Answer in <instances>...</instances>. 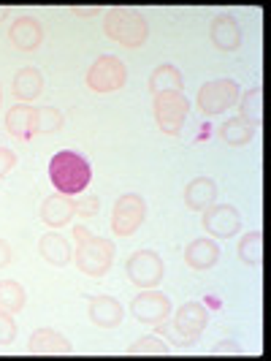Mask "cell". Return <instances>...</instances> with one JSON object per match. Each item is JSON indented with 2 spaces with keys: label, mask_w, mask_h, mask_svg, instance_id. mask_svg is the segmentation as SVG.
I'll return each mask as SVG.
<instances>
[{
  "label": "cell",
  "mask_w": 271,
  "mask_h": 361,
  "mask_svg": "<svg viewBox=\"0 0 271 361\" xmlns=\"http://www.w3.org/2000/svg\"><path fill=\"white\" fill-rule=\"evenodd\" d=\"M49 180L57 193L76 196V193L87 190V185L92 182V166L82 152L60 149L49 161Z\"/></svg>",
  "instance_id": "obj_1"
},
{
  "label": "cell",
  "mask_w": 271,
  "mask_h": 361,
  "mask_svg": "<svg viewBox=\"0 0 271 361\" xmlns=\"http://www.w3.org/2000/svg\"><path fill=\"white\" fill-rule=\"evenodd\" d=\"M73 236H76V267L87 277H103L114 264V253H117L114 242L90 234L84 226H76Z\"/></svg>",
  "instance_id": "obj_2"
},
{
  "label": "cell",
  "mask_w": 271,
  "mask_h": 361,
  "mask_svg": "<svg viewBox=\"0 0 271 361\" xmlns=\"http://www.w3.org/2000/svg\"><path fill=\"white\" fill-rule=\"evenodd\" d=\"M206 324H209V310L203 307L201 302H184L174 312V318L160 326V334H165L168 343L177 345V348H190V345H196L201 340Z\"/></svg>",
  "instance_id": "obj_3"
},
{
  "label": "cell",
  "mask_w": 271,
  "mask_h": 361,
  "mask_svg": "<svg viewBox=\"0 0 271 361\" xmlns=\"http://www.w3.org/2000/svg\"><path fill=\"white\" fill-rule=\"evenodd\" d=\"M103 30L111 41L122 44L127 49H139L149 38V22L141 11L117 6V8H108L106 19H103Z\"/></svg>",
  "instance_id": "obj_4"
},
{
  "label": "cell",
  "mask_w": 271,
  "mask_h": 361,
  "mask_svg": "<svg viewBox=\"0 0 271 361\" xmlns=\"http://www.w3.org/2000/svg\"><path fill=\"white\" fill-rule=\"evenodd\" d=\"M127 82V68L125 63L114 54H101L95 57V63L87 71V87L98 95H108V92L122 90Z\"/></svg>",
  "instance_id": "obj_5"
},
{
  "label": "cell",
  "mask_w": 271,
  "mask_h": 361,
  "mask_svg": "<svg viewBox=\"0 0 271 361\" xmlns=\"http://www.w3.org/2000/svg\"><path fill=\"white\" fill-rule=\"evenodd\" d=\"M152 106H155V120L163 133L179 136L182 126L187 120V111H190V101L182 92H160V95H155Z\"/></svg>",
  "instance_id": "obj_6"
},
{
  "label": "cell",
  "mask_w": 271,
  "mask_h": 361,
  "mask_svg": "<svg viewBox=\"0 0 271 361\" xmlns=\"http://www.w3.org/2000/svg\"><path fill=\"white\" fill-rule=\"evenodd\" d=\"M127 269V277H130V283L136 286V288H158L163 280V258L155 250H136V253L127 258L125 264Z\"/></svg>",
  "instance_id": "obj_7"
},
{
  "label": "cell",
  "mask_w": 271,
  "mask_h": 361,
  "mask_svg": "<svg viewBox=\"0 0 271 361\" xmlns=\"http://www.w3.org/2000/svg\"><path fill=\"white\" fill-rule=\"evenodd\" d=\"M239 101V82L234 79H212L198 90V109L206 117H217Z\"/></svg>",
  "instance_id": "obj_8"
},
{
  "label": "cell",
  "mask_w": 271,
  "mask_h": 361,
  "mask_svg": "<svg viewBox=\"0 0 271 361\" xmlns=\"http://www.w3.org/2000/svg\"><path fill=\"white\" fill-rule=\"evenodd\" d=\"M146 217V204L139 193H125L120 196L111 212V231L117 236H130L141 228Z\"/></svg>",
  "instance_id": "obj_9"
},
{
  "label": "cell",
  "mask_w": 271,
  "mask_h": 361,
  "mask_svg": "<svg viewBox=\"0 0 271 361\" xmlns=\"http://www.w3.org/2000/svg\"><path fill=\"white\" fill-rule=\"evenodd\" d=\"M171 312H174L171 299L155 288H144L133 302H130V315H133L136 321L149 324V326H158L160 321H165Z\"/></svg>",
  "instance_id": "obj_10"
},
{
  "label": "cell",
  "mask_w": 271,
  "mask_h": 361,
  "mask_svg": "<svg viewBox=\"0 0 271 361\" xmlns=\"http://www.w3.org/2000/svg\"><path fill=\"white\" fill-rule=\"evenodd\" d=\"M201 223L217 239H231V236H236L239 226H241V215H239V209L231 207V204H212V207L203 209Z\"/></svg>",
  "instance_id": "obj_11"
},
{
  "label": "cell",
  "mask_w": 271,
  "mask_h": 361,
  "mask_svg": "<svg viewBox=\"0 0 271 361\" xmlns=\"http://www.w3.org/2000/svg\"><path fill=\"white\" fill-rule=\"evenodd\" d=\"M209 38H212V44H215L220 52H236L241 47L244 33H241V25L236 22V17L220 14L209 25Z\"/></svg>",
  "instance_id": "obj_12"
},
{
  "label": "cell",
  "mask_w": 271,
  "mask_h": 361,
  "mask_svg": "<svg viewBox=\"0 0 271 361\" xmlns=\"http://www.w3.org/2000/svg\"><path fill=\"white\" fill-rule=\"evenodd\" d=\"M6 130L22 142H30L38 133V109L30 104H17L6 114Z\"/></svg>",
  "instance_id": "obj_13"
},
{
  "label": "cell",
  "mask_w": 271,
  "mask_h": 361,
  "mask_svg": "<svg viewBox=\"0 0 271 361\" xmlns=\"http://www.w3.org/2000/svg\"><path fill=\"white\" fill-rule=\"evenodd\" d=\"M11 44L17 47L19 52H36L38 47L44 44V25L36 17H19L11 30H8Z\"/></svg>",
  "instance_id": "obj_14"
},
{
  "label": "cell",
  "mask_w": 271,
  "mask_h": 361,
  "mask_svg": "<svg viewBox=\"0 0 271 361\" xmlns=\"http://www.w3.org/2000/svg\"><path fill=\"white\" fill-rule=\"evenodd\" d=\"M27 350L36 356H57V353H71L73 345L57 329H36L30 343H27Z\"/></svg>",
  "instance_id": "obj_15"
},
{
  "label": "cell",
  "mask_w": 271,
  "mask_h": 361,
  "mask_svg": "<svg viewBox=\"0 0 271 361\" xmlns=\"http://www.w3.org/2000/svg\"><path fill=\"white\" fill-rule=\"evenodd\" d=\"M73 215H76V201H71V196H65V193H52L41 204V220L52 228L68 226Z\"/></svg>",
  "instance_id": "obj_16"
},
{
  "label": "cell",
  "mask_w": 271,
  "mask_h": 361,
  "mask_svg": "<svg viewBox=\"0 0 271 361\" xmlns=\"http://www.w3.org/2000/svg\"><path fill=\"white\" fill-rule=\"evenodd\" d=\"M87 315H90V321L95 326H101V329H114V326L122 324L125 310L120 305V299H114V296H95V299H90Z\"/></svg>",
  "instance_id": "obj_17"
},
{
  "label": "cell",
  "mask_w": 271,
  "mask_h": 361,
  "mask_svg": "<svg viewBox=\"0 0 271 361\" xmlns=\"http://www.w3.org/2000/svg\"><path fill=\"white\" fill-rule=\"evenodd\" d=\"M38 253L46 264H52L57 269L68 267V261L73 258L71 242L63 234H57V231H49V234H44L38 239Z\"/></svg>",
  "instance_id": "obj_18"
},
{
  "label": "cell",
  "mask_w": 271,
  "mask_h": 361,
  "mask_svg": "<svg viewBox=\"0 0 271 361\" xmlns=\"http://www.w3.org/2000/svg\"><path fill=\"white\" fill-rule=\"evenodd\" d=\"M217 201V182L209 177H196L193 182H187L184 188V207L193 212H203L206 207H212Z\"/></svg>",
  "instance_id": "obj_19"
},
{
  "label": "cell",
  "mask_w": 271,
  "mask_h": 361,
  "mask_svg": "<svg viewBox=\"0 0 271 361\" xmlns=\"http://www.w3.org/2000/svg\"><path fill=\"white\" fill-rule=\"evenodd\" d=\"M184 261L187 267L196 271L212 269L217 261H220V247L212 239H193L187 247H184Z\"/></svg>",
  "instance_id": "obj_20"
},
{
  "label": "cell",
  "mask_w": 271,
  "mask_h": 361,
  "mask_svg": "<svg viewBox=\"0 0 271 361\" xmlns=\"http://www.w3.org/2000/svg\"><path fill=\"white\" fill-rule=\"evenodd\" d=\"M184 87V79H182V71L174 66V63H163L158 66L152 76H149V92L152 95H160V92H182Z\"/></svg>",
  "instance_id": "obj_21"
},
{
  "label": "cell",
  "mask_w": 271,
  "mask_h": 361,
  "mask_svg": "<svg viewBox=\"0 0 271 361\" xmlns=\"http://www.w3.org/2000/svg\"><path fill=\"white\" fill-rule=\"evenodd\" d=\"M44 90V76L38 68L27 66V68H19L14 76V95L19 98V104H27V101H36Z\"/></svg>",
  "instance_id": "obj_22"
},
{
  "label": "cell",
  "mask_w": 271,
  "mask_h": 361,
  "mask_svg": "<svg viewBox=\"0 0 271 361\" xmlns=\"http://www.w3.org/2000/svg\"><path fill=\"white\" fill-rule=\"evenodd\" d=\"M255 130L258 128L253 123H247L244 117H231V120H225L220 126V139L231 147H244L255 139Z\"/></svg>",
  "instance_id": "obj_23"
},
{
  "label": "cell",
  "mask_w": 271,
  "mask_h": 361,
  "mask_svg": "<svg viewBox=\"0 0 271 361\" xmlns=\"http://www.w3.org/2000/svg\"><path fill=\"white\" fill-rule=\"evenodd\" d=\"M236 255L247 267H260V261H263V234L260 231H250V234L241 236L239 247H236Z\"/></svg>",
  "instance_id": "obj_24"
},
{
  "label": "cell",
  "mask_w": 271,
  "mask_h": 361,
  "mask_svg": "<svg viewBox=\"0 0 271 361\" xmlns=\"http://www.w3.org/2000/svg\"><path fill=\"white\" fill-rule=\"evenodd\" d=\"M27 302V290L17 280H0V310L19 312Z\"/></svg>",
  "instance_id": "obj_25"
},
{
  "label": "cell",
  "mask_w": 271,
  "mask_h": 361,
  "mask_svg": "<svg viewBox=\"0 0 271 361\" xmlns=\"http://www.w3.org/2000/svg\"><path fill=\"white\" fill-rule=\"evenodd\" d=\"M239 117H244L255 128L263 123V90L260 87H253L247 95H241V101H239Z\"/></svg>",
  "instance_id": "obj_26"
},
{
  "label": "cell",
  "mask_w": 271,
  "mask_h": 361,
  "mask_svg": "<svg viewBox=\"0 0 271 361\" xmlns=\"http://www.w3.org/2000/svg\"><path fill=\"white\" fill-rule=\"evenodd\" d=\"M63 123H65V117L57 106L38 109V133H57Z\"/></svg>",
  "instance_id": "obj_27"
},
{
  "label": "cell",
  "mask_w": 271,
  "mask_h": 361,
  "mask_svg": "<svg viewBox=\"0 0 271 361\" xmlns=\"http://www.w3.org/2000/svg\"><path fill=\"white\" fill-rule=\"evenodd\" d=\"M127 353L130 356H141V353H155V356H168V345L158 340L155 334H146L139 343L127 345Z\"/></svg>",
  "instance_id": "obj_28"
},
{
  "label": "cell",
  "mask_w": 271,
  "mask_h": 361,
  "mask_svg": "<svg viewBox=\"0 0 271 361\" xmlns=\"http://www.w3.org/2000/svg\"><path fill=\"white\" fill-rule=\"evenodd\" d=\"M17 340V321L8 310H0V345H11Z\"/></svg>",
  "instance_id": "obj_29"
},
{
  "label": "cell",
  "mask_w": 271,
  "mask_h": 361,
  "mask_svg": "<svg viewBox=\"0 0 271 361\" xmlns=\"http://www.w3.org/2000/svg\"><path fill=\"white\" fill-rule=\"evenodd\" d=\"M98 209H101V199H98V196H87L84 201L76 204V215H82V217H95Z\"/></svg>",
  "instance_id": "obj_30"
},
{
  "label": "cell",
  "mask_w": 271,
  "mask_h": 361,
  "mask_svg": "<svg viewBox=\"0 0 271 361\" xmlns=\"http://www.w3.org/2000/svg\"><path fill=\"white\" fill-rule=\"evenodd\" d=\"M14 166H17V155H14V149L0 147V180H3Z\"/></svg>",
  "instance_id": "obj_31"
},
{
  "label": "cell",
  "mask_w": 271,
  "mask_h": 361,
  "mask_svg": "<svg viewBox=\"0 0 271 361\" xmlns=\"http://www.w3.org/2000/svg\"><path fill=\"white\" fill-rule=\"evenodd\" d=\"M212 353H236V356H241L244 350H241V345L234 343V340H222V343L212 345Z\"/></svg>",
  "instance_id": "obj_32"
},
{
  "label": "cell",
  "mask_w": 271,
  "mask_h": 361,
  "mask_svg": "<svg viewBox=\"0 0 271 361\" xmlns=\"http://www.w3.org/2000/svg\"><path fill=\"white\" fill-rule=\"evenodd\" d=\"M11 264V245L6 239H0V269H6Z\"/></svg>",
  "instance_id": "obj_33"
},
{
  "label": "cell",
  "mask_w": 271,
  "mask_h": 361,
  "mask_svg": "<svg viewBox=\"0 0 271 361\" xmlns=\"http://www.w3.org/2000/svg\"><path fill=\"white\" fill-rule=\"evenodd\" d=\"M98 11H101V6H73L76 17H95Z\"/></svg>",
  "instance_id": "obj_34"
},
{
  "label": "cell",
  "mask_w": 271,
  "mask_h": 361,
  "mask_svg": "<svg viewBox=\"0 0 271 361\" xmlns=\"http://www.w3.org/2000/svg\"><path fill=\"white\" fill-rule=\"evenodd\" d=\"M6 17H8V8H6V6H0V22H3Z\"/></svg>",
  "instance_id": "obj_35"
},
{
  "label": "cell",
  "mask_w": 271,
  "mask_h": 361,
  "mask_svg": "<svg viewBox=\"0 0 271 361\" xmlns=\"http://www.w3.org/2000/svg\"><path fill=\"white\" fill-rule=\"evenodd\" d=\"M0 104H3V87H0Z\"/></svg>",
  "instance_id": "obj_36"
}]
</instances>
